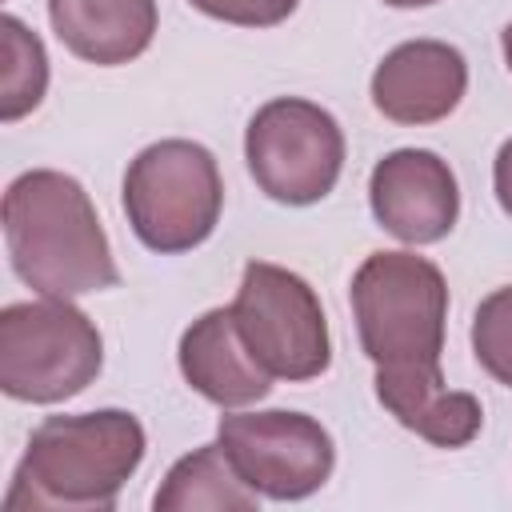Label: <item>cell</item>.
<instances>
[{
  "label": "cell",
  "instance_id": "6da1fadb",
  "mask_svg": "<svg viewBox=\"0 0 512 512\" xmlns=\"http://www.w3.org/2000/svg\"><path fill=\"white\" fill-rule=\"evenodd\" d=\"M4 244L16 276L40 296L72 300L120 284L92 196L56 168L20 172L8 184Z\"/></svg>",
  "mask_w": 512,
  "mask_h": 512
},
{
  "label": "cell",
  "instance_id": "7a4b0ae2",
  "mask_svg": "<svg viewBox=\"0 0 512 512\" xmlns=\"http://www.w3.org/2000/svg\"><path fill=\"white\" fill-rule=\"evenodd\" d=\"M144 424L124 408L48 416L32 428L4 496L8 512H108L144 460Z\"/></svg>",
  "mask_w": 512,
  "mask_h": 512
},
{
  "label": "cell",
  "instance_id": "3957f363",
  "mask_svg": "<svg viewBox=\"0 0 512 512\" xmlns=\"http://www.w3.org/2000/svg\"><path fill=\"white\" fill-rule=\"evenodd\" d=\"M352 316L376 368H440L448 284L428 256L372 252L352 276Z\"/></svg>",
  "mask_w": 512,
  "mask_h": 512
},
{
  "label": "cell",
  "instance_id": "277c9868",
  "mask_svg": "<svg viewBox=\"0 0 512 512\" xmlns=\"http://www.w3.org/2000/svg\"><path fill=\"white\" fill-rule=\"evenodd\" d=\"M224 180L196 140H156L124 172V212L136 240L160 256L192 252L216 232Z\"/></svg>",
  "mask_w": 512,
  "mask_h": 512
},
{
  "label": "cell",
  "instance_id": "5b68a950",
  "mask_svg": "<svg viewBox=\"0 0 512 512\" xmlns=\"http://www.w3.org/2000/svg\"><path fill=\"white\" fill-rule=\"evenodd\" d=\"M104 368L100 328L60 296L20 300L0 312V388L24 404H60Z\"/></svg>",
  "mask_w": 512,
  "mask_h": 512
},
{
  "label": "cell",
  "instance_id": "8992f818",
  "mask_svg": "<svg viewBox=\"0 0 512 512\" xmlns=\"http://www.w3.org/2000/svg\"><path fill=\"white\" fill-rule=\"evenodd\" d=\"M244 160L264 196L304 208L336 188L344 168V132L328 108L300 96H276L248 120Z\"/></svg>",
  "mask_w": 512,
  "mask_h": 512
},
{
  "label": "cell",
  "instance_id": "52a82bcc",
  "mask_svg": "<svg viewBox=\"0 0 512 512\" xmlns=\"http://www.w3.org/2000/svg\"><path fill=\"white\" fill-rule=\"evenodd\" d=\"M236 328L276 380H316L332 364L328 320L316 288L268 260H248L236 300Z\"/></svg>",
  "mask_w": 512,
  "mask_h": 512
},
{
  "label": "cell",
  "instance_id": "ba28073f",
  "mask_svg": "<svg viewBox=\"0 0 512 512\" xmlns=\"http://www.w3.org/2000/svg\"><path fill=\"white\" fill-rule=\"evenodd\" d=\"M216 440L244 484L268 500H304L320 492L336 464L328 428L304 412H232L220 416Z\"/></svg>",
  "mask_w": 512,
  "mask_h": 512
},
{
  "label": "cell",
  "instance_id": "9c48e42d",
  "mask_svg": "<svg viewBox=\"0 0 512 512\" xmlns=\"http://www.w3.org/2000/svg\"><path fill=\"white\" fill-rule=\"evenodd\" d=\"M368 204L384 232L404 244H436L460 216V188L448 160L428 148H396L368 176Z\"/></svg>",
  "mask_w": 512,
  "mask_h": 512
},
{
  "label": "cell",
  "instance_id": "30bf717a",
  "mask_svg": "<svg viewBox=\"0 0 512 512\" xmlns=\"http://www.w3.org/2000/svg\"><path fill=\"white\" fill-rule=\"evenodd\" d=\"M468 92V64L444 40L396 44L372 72V104L392 124H436Z\"/></svg>",
  "mask_w": 512,
  "mask_h": 512
},
{
  "label": "cell",
  "instance_id": "8fae6325",
  "mask_svg": "<svg viewBox=\"0 0 512 512\" xmlns=\"http://www.w3.org/2000/svg\"><path fill=\"white\" fill-rule=\"evenodd\" d=\"M180 372L184 380L212 400L216 408H244L272 392V372L244 344L232 308H212L192 320L180 336Z\"/></svg>",
  "mask_w": 512,
  "mask_h": 512
},
{
  "label": "cell",
  "instance_id": "7c38bea8",
  "mask_svg": "<svg viewBox=\"0 0 512 512\" xmlns=\"http://www.w3.org/2000/svg\"><path fill=\"white\" fill-rule=\"evenodd\" d=\"M376 396L396 416V424L436 448H464L484 424L480 400L472 392L448 388L440 368H376Z\"/></svg>",
  "mask_w": 512,
  "mask_h": 512
},
{
  "label": "cell",
  "instance_id": "4fadbf2b",
  "mask_svg": "<svg viewBox=\"0 0 512 512\" xmlns=\"http://www.w3.org/2000/svg\"><path fill=\"white\" fill-rule=\"evenodd\" d=\"M48 20L72 56L116 68L148 52L156 0H48Z\"/></svg>",
  "mask_w": 512,
  "mask_h": 512
},
{
  "label": "cell",
  "instance_id": "5bb4252c",
  "mask_svg": "<svg viewBox=\"0 0 512 512\" xmlns=\"http://www.w3.org/2000/svg\"><path fill=\"white\" fill-rule=\"evenodd\" d=\"M260 492L244 484L224 444H200L180 456L152 496L156 512H252Z\"/></svg>",
  "mask_w": 512,
  "mask_h": 512
},
{
  "label": "cell",
  "instance_id": "9a60e30c",
  "mask_svg": "<svg viewBox=\"0 0 512 512\" xmlns=\"http://www.w3.org/2000/svg\"><path fill=\"white\" fill-rule=\"evenodd\" d=\"M0 120L12 124L20 116H28L44 92H48V52L40 44V36L16 20V16H0Z\"/></svg>",
  "mask_w": 512,
  "mask_h": 512
},
{
  "label": "cell",
  "instance_id": "2e32d148",
  "mask_svg": "<svg viewBox=\"0 0 512 512\" xmlns=\"http://www.w3.org/2000/svg\"><path fill=\"white\" fill-rule=\"evenodd\" d=\"M472 352L492 380L512 388V284L480 300L472 316Z\"/></svg>",
  "mask_w": 512,
  "mask_h": 512
},
{
  "label": "cell",
  "instance_id": "e0dca14e",
  "mask_svg": "<svg viewBox=\"0 0 512 512\" xmlns=\"http://www.w3.org/2000/svg\"><path fill=\"white\" fill-rule=\"evenodd\" d=\"M188 4L212 20H224V24L272 28V24H284L300 0H188Z\"/></svg>",
  "mask_w": 512,
  "mask_h": 512
},
{
  "label": "cell",
  "instance_id": "ac0fdd59",
  "mask_svg": "<svg viewBox=\"0 0 512 512\" xmlns=\"http://www.w3.org/2000/svg\"><path fill=\"white\" fill-rule=\"evenodd\" d=\"M492 188H496L500 208L512 216V140H504L500 152H496V164H492Z\"/></svg>",
  "mask_w": 512,
  "mask_h": 512
},
{
  "label": "cell",
  "instance_id": "d6986e66",
  "mask_svg": "<svg viewBox=\"0 0 512 512\" xmlns=\"http://www.w3.org/2000/svg\"><path fill=\"white\" fill-rule=\"evenodd\" d=\"M500 44H504V64H508V72H512V20H508V28H504Z\"/></svg>",
  "mask_w": 512,
  "mask_h": 512
},
{
  "label": "cell",
  "instance_id": "ffe728a7",
  "mask_svg": "<svg viewBox=\"0 0 512 512\" xmlns=\"http://www.w3.org/2000/svg\"><path fill=\"white\" fill-rule=\"evenodd\" d=\"M384 4H392V8H428L436 0H384Z\"/></svg>",
  "mask_w": 512,
  "mask_h": 512
}]
</instances>
